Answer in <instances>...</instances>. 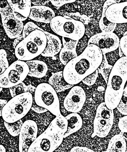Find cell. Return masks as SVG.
<instances>
[{
    "instance_id": "obj_37",
    "label": "cell",
    "mask_w": 127,
    "mask_h": 152,
    "mask_svg": "<svg viewBox=\"0 0 127 152\" xmlns=\"http://www.w3.org/2000/svg\"><path fill=\"white\" fill-rule=\"evenodd\" d=\"M7 102V100L0 99V117L2 116L3 108Z\"/></svg>"
},
{
    "instance_id": "obj_7",
    "label": "cell",
    "mask_w": 127,
    "mask_h": 152,
    "mask_svg": "<svg viewBox=\"0 0 127 152\" xmlns=\"http://www.w3.org/2000/svg\"><path fill=\"white\" fill-rule=\"evenodd\" d=\"M34 98L37 105L45 108L55 116L62 115L56 92L49 83L39 84L35 90Z\"/></svg>"
},
{
    "instance_id": "obj_39",
    "label": "cell",
    "mask_w": 127,
    "mask_h": 152,
    "mask_svg": "<svg viewBox=\"0 0 127 152\" xmlns=\"http://www.w3.org/2000/svg\"><path fill=\"white\" fill-rule=\"evenodd\" d=\"M127 36V31H126V32H125V33L123 34V36Z\"/></svg>"
},
{
    "instance_id": "obj_13",
    "label": "cell",
    "mask_w": 127,
    "mask_h": 152,
    "mask_svg": "<svg viewBox=\"0 0 127 152\" xmlns=\"http://www.w3.org/2000/svg\"><path fill=\"white\" fill-rule=\"evenodd\" d=\"M108 21L115 24L127 23V1L113 4L105 12Z\"/></svg>"
},
{
    "instance_id": "obj_23",
    "label": "cell",
    "mask_w": 127,
    "mask_h": 152,
    "mask_svg": "<svg viewBox=\"0 0 127 152\" xmlns=\"http://www.w3.org/2000/svg\"><path fill=\"white\" fill-rule=\"evenodd\" d=\"M126 148V142L123 136L121 134H117L110 139L107 152H125Z\"/></svg>"
},
{
    "instance_id": "obj_20",
    "label": "cell",
    "mask_w": 127,
    "mask_h": 152,
    "mask_svg": "<svg viewBox=\"0 0 127 152\" xmlns=\"http://www.w3.org/2000/svg\"><path fill=\"white\" fill-rule=\"evenodd\" d=\"M48 83L53 88L56 93L65 91L72 88L74 85L67 83L64 78L63 71L54 73L50 77Z\"/></svg>"
},
{
    "instance_id": "obj_38",
    "label": "cell",
    "mask_w": 127,
    "mask_h": 152,
    "mask_svg": "<svg viewBox=\"0 0 127 152\" xmlns=\"http://www.w3.org/2000/svg\"><path fill=\"white\" fill-rule=\"evenodd\" d=\"M0 152H6V149L5 148L3 145H0Z\"/></svg>"
},
{
    "instance_id": "obj_34",
    "label": "cell",
    "mask_w": 127,
    "mask_h": 152,
    "mask_svg": "<svg viewBox=\"0 0 127 152\" xmlns=\"http://www.w3.org/2000/svg\"><path fill=\"white\" fill-rule=\"evenodd\" d=\"M32 110L34 111L35 112L37 113H44L48 111V110L45 109L42 107L39 106V105H37L35 102L34 97H33V103L31 108Z\"/></svg>"
},
{
    "instance_id": "obj_26",
    "label": "cell",
    "mask_w": 127,
    "mask_h": 152,
    "mask_svg": "<svg viewBox=\"0 0 127 152\" xmlns=\"http://www.w3.org/2000/svg\"><path fill=\"white\" fill-rule=\"evenodd\" d=\"M117 108L122 115H127V85L124 89L122 97Z\"/></svg>"
},
{
    "instance_id": "obj_6",
    "label": "cell",
    "mask_w": 127,
    "mask_h": 152,
    "mask_svg": "<svg viewBox=\"0 0 127 152\" xmlns=\"http://www.w3.org/2000/svg\"><path fill=\"white\" fill-rule=\"evenodd\" d=\"M50 26L55 33L62 37L79 40L84 36L85 28L82 22L65 16H55Z\"/></svg>"
},
{
    "instance_id": "obj_5",
    "label": "cell",
    "mask_w": 127,
    "mask_h": 152,
    "mask_svg": "<svg viewBox=\"0 0 127 152\" xmlns=\"http://www.w3.org/2000/svg\"><path fill=\"white\" fill-rule=\"evenodd\" d=\"M33 100L32 95L28 92L12 97L3 108V119L7 123H13L23 118L31 108Z\"/></svg>"
},
{
    "instance_id": "obj_11",
    "label": "cell",
    "mask_w": 127,
    "mask_h": 152,
    "mask_svg": "<svg viewBox=\"0 0 127 152\" xmlns=\"http://www.w3.org/2000/svg\"><path fill=\"white\" fill-rule=\"evenodd\" d=\"M38 126L34 121L28 120L23 123L19 134V150L28 151L30 146L37 138Z\"/></svg>"
},
{
    "instance_id": "obj_8",
    "label": "cell",
    "mask_w": 127,
    "mask_h": 152,
    "mask_svg": "<svg viewBox=\"0 0 127 152\" xmlns=\"http://www.w3.org/2000/svg\"><path fill=\"white\" fill-rule=\"evenodd\" d=\"M26 62L18 60L9 66L0 75V87L9 88L23 82L29 73Z\"/></svg>"
},
{
    "instance_id": "obj_24",
    "label": "cell",
    "mask_w": 127,
    "mask_h": 152,
    "mask_svg": "<svg viewBox=\"0 0 127 152\" xmlns=\"http://www.w3.org/2000/svg\"><path fill=\"white\" fill-rule=\"evenodd\" d=\"M36 88L31 85L27 86L23 82L9 88L11 96L13 97L18 95L26 92L34 94Z\"/></svg>"
},
{
    "instance_id": "obj_17",
    "label": "cell",
    "mask_w": 127,
    "mask_h": 152,
    "mask_svg": "<svg viewBox=\"0 0 127 152\" xmlns=\"http://www.w3.org/2000/svg\"><path fill=\"white\" fill-rule=\"evenodd\" d=\"M62 41L63 47L60 51L59 58L61 62L65 66L72 59L78 56L76 48L79 40L63 37Z\"/></svg>"
},
{
    "instance_id": "obj_3",
    "label": "cell",
    "mask_w": 127,
    "mask_h": 152,
    "mask_svg": "<svg viewBox=\"0 0 127 152\" xmlns=\"http://www.w3.org/2000/svg\"><path fill=\"white\" fill-rule=\"evenodd\" d=\"M127 81V58L121 57L113 66L105 90V103L109 109L117 108L122 97Z\"/></svg>"
},
{
    "instance_id": "obj_27",
    "label": "cell",
    "mask_w": 127,
    "mask_h": 152,
    "mask_svg": "<svg viewBox=\"0 0 127 152\" xmlns=\"http://www.w3.org/2000/svg\"><path fill=\"white\" fill-rule=\"evenodd\" d=\"M0 14L1 16L12 15V10L7 0H0Z\"/></svg>"
},
{
    "instance_id": "obj_40",
    "label": "cell",
    "mask_w": 127,
    "mask_h": 152,
    "mask_svg": "<svg viewBox=\"0 0 127 152\" xmlns=\"http://www.w3.org/2000/svg\"><path fill=\"white\" fill-rule=\"evenodd\" d=\"M3 88L1 87H0V93H1V92L2 91V90Z\"/></svg>"
},
{
    "instance_id": "obj_35",
    "label": "cell",
    "mask_w": 127,
    "mask_h": 152,
    "mask_svg": "<svg viewBox=\"0 0 127 152\" xmlns=\"http://www.w3.org/2000/svg\"><path fill=\"white\" fill-rule=\"evenodd\" d=\"M71 152H93V150L85 147L75 146L71 149Z\"/></svg>"
},
{
    "instance_id": "obj_19",
    "label": "cell",
    "mask_w": 127,
    "mask_h": 152,
    "mask_svg": "<svg viewBox=\"0 0 127 152\" xmlns=\"http://www.w3.org/2000/svg\"><path fill=\"white\" fill-rule=\"evenodd\" d=\"M29 68L28 76L37 78H42L46 75L48 68L46 64L38 60L26 61Z\"/></svg>"
},
{
    "instance_id": "obj_2",
    "label": "cell",
    "mask_w": 127,
    "mask_h": 152,
    "mask_svg": "<svg viewBox=\"0 0 127 152\" xmlns=\"http://www.w3.org/2000/svg\"><path fill=\"white\" fill-rule=\"evenodd\" d=\"M68 121L65 117H56L46 130L37 137L28 149V152H52L61 144L67 131Z\"/></svg>"
},
{
    "instance_id": "obj_25",
    "label": "cell",
    "mask_w": 127,
    "mask_h": 152,
    "mask_svg": "<svg viewBox=\"0 0 127 152\" xmlns=\"http://www.w3.org/2000/svg\"><path fill=\"white\" fill-rule=\"evenodd\" d=\"M23 122L21 119L13 123H9L4 121V125L11 135L13 137L19 135Z\"/></svg>"
},
{
    "instance_id": "obj_1",
    "label": "cell",
    "mask_w": 127,
    "mask_h": 152,
    "mask_svg": "<svg viewBox=\"0 0 127 152\" xmlns=\"http://www.w3.org/2000/svg\"><path fill=\"white\" fill-rule=\"evenodd\" d=\"M103 57L102 51L98 46L88 45L82 54L72 59L65 66L64 78L70 85L79 83L98 69Z\"/></svg>"
},
{
    "instance_id": "obj_21",
    "label": "cell",
    "mask_w": 127,
    "mask_h": 152,
    "mask_svg": "<svg viewBox=\"0 0 127 152\" xmlns=\"http://www.w3.org/2000/svg\"><path fill=\"white\" fill-rule=\"evenodd\" d=\"M68 121L67 131L65 133L64 138L69 136L80 129L83 125V120L80 115L75 113H72L65 117Z\"/></svg>"
},
{
    "instance_id": "obj_4",
    "label": "cell",
    "mask_w": 127,
    "mask_h": 152,
    "mask_svg": "<svg viewBox=\"0 0 127 152\" xmlns=\"http://www.w3.org/2000/svg\"><path fill=\"white\" fill-rule=\"evenodd\" d=\"M47 39L44 31L35 30L31 32L18 45L15 55L20 60H31L41 55L46 46Z\"/></svg>"
},
{
    "instance_id": "obj_29",
    "label": "cell",
    "mask_w": 127,
    "mask_h": 152,
    "mask_svg": "<svg viewBox=\"0 0 127 152\" xmlns=\"http://www.w3.org/2000/svg\"><path fill=\"white\" fill-rule=\"evenodd\" d=\"M9 66L7 58V54L5 50H0V75H2Z\"/></svg>"
},
{
    "instance_id": "obj_28",
    "label": "cell",
    "mask_w": 127,
    "mask_h": 152,
    "mask_svg": "<svg viewBox=\"0 0 127 152\" xmlns=\"http://www.w3.org/2000/svg\"><path fill=\"white\" fill-rule=\"evenodd\" d=\"M44 31V30L38 26L36 24L32 22H29L24 26L22 31V36L24 39L31 32L35 30Z\"/></svg>"
},
{
    "instance_id": "obj_18",
    "label": "cell",
    "mask_w": 127,
    "mask_h": 152,
    "mask_svg": "<svg viewBox=\"0 0 127 152\" xmlns=\"http://www.w3.org/2000/svg\"><path fill=\"white\" fill-rule=\"evenodd\" d=\"M47 39L46 46L41 55L44 57H52L60 52L62 48L61 41L57 36L43 31Z\"/></svg>"
},
{
    "instance_id": "obj_9",
    "label": "cell",
    "mask_w": 127,
    "mask_h": 152,
    "mask_svg": "<svg viewBox=\"0 0 127 152\" xmlns=\"http://www.w3.org/2000/svg\"><path fill=\"white\" fill-rule=\"evenodd\" d=\"M114 114L113 109L108 108L105 102L99 105L94 121V132L92 137L97 136L104 138L109 134L112 127Z\"/></svg>"
},
{
    "instance_id": "obj_15",
    "label": "cell",
    "mask_w": 127,
    "mask_h": 152,
    "mask_svg": "<svg viewBox=\"0 0 127 152\" xmlns=\"http://www.w3.org/2000/svg\"><path fill=\"white\" fill-rule=\"evenodd\" d=\"M55 17V12L51 8L43 5H35L31 7L28 17L37 22L49 24Z\"/></svg>"
},
{
    "instance_id": "obj_32",
    "label": "cell",
    "mask_w": 127,
    "mask_h": 152,
    "mask_svg": "<svg viewBox=\"0 0 127 152\" xmlns=\"http://www.w3.org/2000/svg\"><path fill=\"white\" fill-rule=\"evenodd\" d=\"M120 47L124 55L127 58V36H123L120 39Z\"/></svg>"
},
{
    "instance_id": "obj_14",
    "label": "cell",
    "mask_w": 127,
    "mask_h": 152,
    "mask_svg": "<svg viewBox=\"0 0 127 152\" xmlns=\"http://www.w3.org/2000/svg\"><path fill=\"white\" fill-rule=\"evenodd\" d=\"M3 26L8 37L15 39L22 33L24 24L13 16H1Z\"/></svg>"
},
{
    "instance_id": "obj_31",
    "label": "cell",
    "mask_w": 127,
    "mask_h": 152,
    "mask_svg": "<svg viewBox=\"0 0 127 152\" xmlns=\"http://www.w3.org/2000/svg\"><path fill=\"white\" fill-rule=\"evenodd\" d=\"M118 126L122 132L127 133V115L119 119Z\"/></svg>"
},
{
    "instance_id": "obj_22",
    "label": "cell",
    "mask_w": 127,
    "mask_h": 152,
    "mask_svg": "<svg viewBox=\"0 0 127 152\" xmlns=\"http://www.w3.org/2000/svg\"><path fill=\"white\" fill-rule=\"evenodd\" d=\"M117 3L115 0H107L103 7L102 16L99 22L100 28L102 32H113L117 26V24L108 21L105 16V12L110 5Z\"/></svg>"
},
{
    "instance_id": "obj_10",
    "label": "cell",
    "mask_w": 127,
    "mask_h": 152,
    "mask_svg": "<svg viewBox=\"0 0 127 152\" xmlns=\"http://www.w3.org/2000/svg\"><path fill=\"white\" fill-rule=\"evenodd\" d=\"M120 39L113 32H102L92 37L88 45L93 44L100 49L103 55L112 52L120 46Z\"/></svg>"
},
{
    "instance_id": "obj_33",
    "label": "cell",
    "mask_w": 127,
    "mask_h": 152,
    "mask_svg": "<svg viewBox=\"0 0 127 152\" xmlns=\"http://www.w3.org/2000/svg\"><path fill=\"white\" fill-rule=\"evenodd\" d=\"M54 6L60 7L66 4L75 2L76 0H49Z\"/></svg>"
},
{
    "instance_id": "obj_16",
    "label": "cell",
    "mask_w": 127,
    "mask_h": 152,
    "mask_svg": "<svg viewBox=\"0 0 127 152\" xmlns=\"http://www.w3.org/2000/svg\"><path fill=\"white\" fill-rule=\"evenodd\" d=\"M13 10L14 17L20 21L29 17L31 8V0H7Z\"/></svg>"
},
{
    "instance_id": "obj_12",
    "label": "cell",
    "mask_w": 127,
    "mask_h": 152,
    "mask_svg": "<svg viewBox=\"0 0 127 152\" xmlns=\"http://www.w3.org/2000/svg\"><path fill=\"white\" fill-rule=\"evenodd\" d=\"M86 95L81 87L73 86L66 96L64 101V106L66 110L71 113L79 112L85 102Z\"/></svg>"
},
{
    "instance_id": "obj_36",
    "label": "cell",
    "mask_w": 127,
    "mask_h": 152,
    "mask_svg": "<svg viewBox=\"0 0 127 152\" xmlns=\"http://www.w3.org/2000/svg\"><path fill=\"white\" fill-rule=\"evenodd\" d=\"M23 39H24L23 37L22 34L20 35V36H19L18 37L15 39V40L13 43V48L15 49L18 45Z\"/></svg>"
},
{
    "instance_id": "obj_30",
    "label": "cell",
    "mask_w": 127,
    "mask_h": 152,
    "mask_svg": "<svg viewBox=\"0 0 127 152\" xmlns=\"http://www.w3.org/2000/svg\"><path fill=\"white\" fill-rule=\"evenodd\" d=\"M98 73L99 71L98 69L92 74L88 76L87 77L84 79L82 81V82L88 86L94 85L98 78Z\"/></svg>"
}]
</instances>
